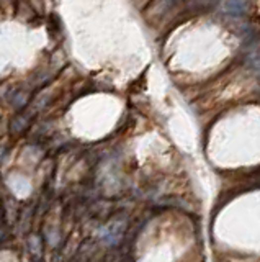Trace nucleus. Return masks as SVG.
I'll use <instances>...</instances> for the list:
<instances>
[]
</instances>
